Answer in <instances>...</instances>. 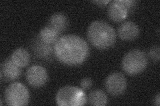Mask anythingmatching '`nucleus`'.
Here are the masks:
<instances>
[{
  "instance_id": "1",
  "label": "nucleus",
  "mask_w": 160,
  "mask_h": 106,
  "mask_svg": "<svg viewBox=\"0 0 160 106\" xmlns=\"http://www.w3.org/2000/svg\"><path fill=\"white\" fill-rule=\"evenodd\" d=\"M54 55L59 62L69 67L83 64L89 55V47L79 35H65L54 44Z\"/></svg>"
},
{
  "instance_id": "2",
  "label": "nucleus",
  "mask_w": 160,
  "mask_h": 106,
  "mask_svg": "<svg viewBox=\"0 0 160 106\" xmlns=\"http://www.w3.org/2000/svg\"><path fill=\"white\" fill-rule=\"evenodd\" d=\"M87 36L89 42L99 50H106L116 43L117 35L111 25L103 20H96L89 24Z\"/></svg>"
},
{
  "instance_id": "3",
  "label": "nucleus",
  "mask_w": 160,
  "mask_h": 106,
  "mask_svg": "<svg viewBox=\"0 0 160 106\" xmlns=\"http://www.w3.org/2000/svg\"><path fill=\"white\" fill-rule=\"evenodd\" d=\"M148 64L146 53L139 49H133L124 55L122 60V68L128 75L136 76L146 70Z\"/></svg>"
},
{
  "instance_id": "4",
  "label": "nucleus",
  "mask_w": 160,
  "mask_h": 106,
  "mask_svg": "<svg viewBox=\"0 0 160 106\" xmlns=\"http://www.w3.org/2000/svg\"><path fill=\"white\" fill-rule=\"evenodd\" d=\"M56 101L59 106H82L88 102V96L81 88L66 85L58 91Z\"/></svg>"
},
{
  "instance_id": "5",
  "label": "nucleus",
  "mask_w": 160,
  "mask_h": 106,
  "mask_svg": "<svg viewBox=\"0 0 160 106\" xmlns=\"http://www.w3.org/2000/svg\"><path fill=\"white\" fill-rule=\"evenodd\" d=\"M29 92L24 84L13 82L4 92V100L10 106L27 105L29 102Z\"/></svg>"
},
{
  "instance_id": "6",
  "label": "nucleus",
  "mask_w": 160,
  "mask_h": 106,
  "mask_svg": "<svg viewBox=\"0 0 160 106\" xmlns=\"http://www.w3.org/2000/svg\"><path fill=\"white\" fill-rule=\"evenodd\" d=\"M104 85L110 95L118 97L126 92L128 82L124 74L122 72H115L108 75L105 80Z\"/></svg>"
},
{
  "instance_id": "7",
  "label": "nucleus",
  "mask_w": 160,
  "mask_h": 106,
  "mask_svg": "<svg viewBox=\"0 0 160 106\" xmlns=\"http://www.w3.org/2000/svg\"><path fill=\"white\" fill-rule=\"evenodd\" d=\"M26 78L28 84L33 88H41L48 80V73L46 69L39 65H33L26 71Z\"/></svg>"
},
{
  "instance_id": "8",
  "label": "nucleus",
  "mask_w": 160,
  "mask_h": 106,
  "mask_svg": "<svg viewBox=\"0 0 160 106\" xmlns=\"http://www.w3.org/2000/svg\"><path fill=\"white\" fill-rule=\"evenodd\" d=\"M129 13L128 9L122 0H114L109 3L108 15L112 21L116 23L122 22L127 18Z\"/></svg>"
},
{
  "instance_id": "9",
  "label": "nucleus",
  "mask_w": 160,
  "mask_h": 106,
  "mask_svg": "<svg viewBox=\"0 0 160 106\" xmlns=\"http://www.w3.org/2000/svg\"><path fill=\"white\" fill-rule=\"evenodd\" d=\"M139 34L140 29L139 26L132 21L123 22L118 30V37L125 41H133L139 36Z\"/></svg>"
},
{
  "instance_id": "10",
  "label": "nucleus",
  "mask_w": 160,
  "mask_h": 106,
  "mask_svg": "<svg viewBox=\"0 0 160 106\" xmlns=\"http://www.w3.org/2000/svg\"><path fill=\"white\" fill-rule=\"evenodd\" d=\"M32 48L34 54L39 59L49 60L54 55V45L43 43L39 36L33 39L32 42Z\"/></svg>"
},
{
  "instance_id": "11",
  "label": "nucleus",
  "mask_w": 160,
  "mask_h": 106,
  "mask_svg": "<svg viewBox=\"0 0 160 106\" xmlns=\"http://www.w3.org/2000/svg\"><path fill=\"white\" fill-rule=\"evenodd\" d=\"M21 74V68L15 64L11 58L6 60L2 64L1 73H0L2 80L3 77H4L8 81H14V80L18 79Z\"/></svg>"
},
{
  "instance_id": "12",
  "label": "nucleus",
  "mask_w": 160,
  "mask_h": 106,
  "mask_svg": "<svg viewBox=\"0 0 160 106\" xmlns=\"http://www.w3.org/2000/svg\"><path fill=\"white\" fill-rule=\"evenodd\" d=\"M11 60L19 68L28 67L30 62V54L26 49L23 48H16L13 52Z\"/></svg>"
},
{
  "instance_id": "13",
  "label": "nucleus",
  "mask_w": 160,
  "mask_h": 106,
  "mask_svg": "<svg viewBox=\"0 0 160 106\" xmlns=\"http://www.w3.org/2000/svg\"><path fill=\"white\" fill-rule=\"evenodd\" d=\"M48 25L60 33H62L68 27L69 21L65 14L62 13H56L50 17Z\"/></svg>"
},
{
  "instance_id": "14",
  "label": "nucleus",
  "mask_w": 160,
  "mask_h": 106,
  "mask_svg": "<svg viewBox=\"0 0 160 106\" xmlns=\"http://www.w3.org/2000/svg\"><path fill=\"white\" fill-rule=\"evenodd\" d=\"M60 35L61 33L48 25L41 29L38 36L43 43L54 45L60 38Z\"/></svg>"
},
{
  "instance_id": "15",
  "label": "nucleus",
  "mask_w": 160,
  "mask_h": 106,
  "mask_svg": "<svg viewBox=\"0 0 160 106\" xmlns=\"http://www.w3.org/2000/svg\"><path fill=\"white\" fill-rule=\"evenodd\" d=\"M88 102L95 106H104L108 102L107 94L100 89L94 90L88 95Z\"/></svg>"
},
{
  "instance_id": "16",
  "label": "nucleus",
  "mask_w": 160,
  "mask_h": 106,
  "mask_svg": "<svg viewBox=\"0 0 160 106\" xmlns=\"http://www.w3.org/2000/svg\"><path fill=\"white\" fill-rule=\"evenodd\" d=\"M148 56L154 62H158L160 59V48L158 45L153 46L149 49L148 53Z\"/></svg>"
},
{
  "instance_id": "17",
  "label": "nucleus",
  "mask_w": 160,
  "mask_h": 106,
  "mask_svg": "<svg viewBox=\"0 0 160 106\" xmlns=\"http://www.w3.org/2000/svg\"><path fill=\"white\" fill-rule=\"evenodd\" d=\"M92 80L90 78H84L81 80V82L79 83L80 88L84 91L91 88V87L92 86Z\"/></svg>"
},
{
  "instance_id": "18",
  "label": "nucleus",
  "mask_w": 160,
  "mask_h": 106,
  "mask_svg": "<svg viewBox=\"0 0 160 106\" xmlns=\"http://www.w3.org/2000/svg\"><path fill=\"white\" fill-rule=\"evenodd\" d=\"M111 2V1H109V0H100V1H93L92 3L98 5L99 7H105L108 6V5Z\"/></svg>"
},
{
  "instance_id": "19",
  "label": "nucleus",
  "mask_w": 160,
  "mask_h": 106,
  "mask_svg": "<svg viewBox=\"0 0 160 106\" xmlns=\"http://www.w3.org/2000/svg\"><path fill=\"white\" fill-rule=\"evenodd\" d=\"M153 104L156 106L160 105V94L158 93V94L155 96L153 99Z\"/></svg>"
}]
</instances>
